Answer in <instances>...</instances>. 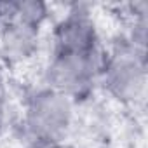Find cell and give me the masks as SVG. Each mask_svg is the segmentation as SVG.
I'll return each instance as SVG.
<instances>
[{"mask_svg":"<svg viewBox=\"0 0 148 148\" xmlns=\"http://www.w3.org/2000/svg\"><path fill=\"white\" fill-rule=\"evenodd\" d=\"M103 56L94 16L84 5H73L52 26L44 84L77 103L99 86Z\"/></svg>","mask_w":148,"mask_h":148,"instance_id":"6da1fadb","label":"cell"},{"mask_svg":"<svg viewBox=\"0 0 148 148\" xmlns=\"http://www.w3.org/2000/svg\"><path fill=\"white\" fill-rule=\"evenodd\" d=\"M47 19L49 7L42 2H0V59L11 66L32 61Z\"/></svg>","mask_w":148,"mask_h":148,"instance_id":"7a4b0ae2","label":"cell"},{"mask_svg":"<svg viewBox=\"0 0 148 148\" xmlns=\"http://www.w3.org/2000/svg\"><path fill=\"white\" fill-rule=\"evenodd\" d=\"M75 119V101L42 84L32 89L23 103V129L30 145L64 143Z\"/></svg>","mask_w":148,"mask_h":148,"instance_id":"3957f363","label":"cell"},{"mask_svg":"<svg viewBox=\"0 0 148 148\" xmlns=\"http://www.w3.org/2000/svg\"><path fill=\"white\" fill-rule=\"evenodd\" d=\"M146 47L122 37L105 47L99 86L119 103L136 105L146 91Z\"/></svg>","mask_w":148,"mask_h":148,"instance_id":"277c9868","label":"cell"},{"mask_svg":"<svg viewBox=\"0 0 148 148\" xmlns=\"http://www.w3.org/2000/svg\"><path fill=\"white\" fill-rule=\"evenodd\" d=\"M4 115H5V89H4L2 73H0V125L4 122Z\"/></svg>","mask_w":148,"mask_h":148,"instance_id":"5b68a950","label":"cell"},{"mask_svg":"<svg viewBox=\"0 0 148 148\" xmlns=\"http://www.w3.org/2000/svg\"><path fill=\"white\" fill-rule=\"evenodd\" d=\"M30 148H75V146H71L64 141V143H56V145H30Z\"/></svg>","mask_w":148,"mask_h":148,"instance_id":"8992f818","label":"cell"}]
</instances>
